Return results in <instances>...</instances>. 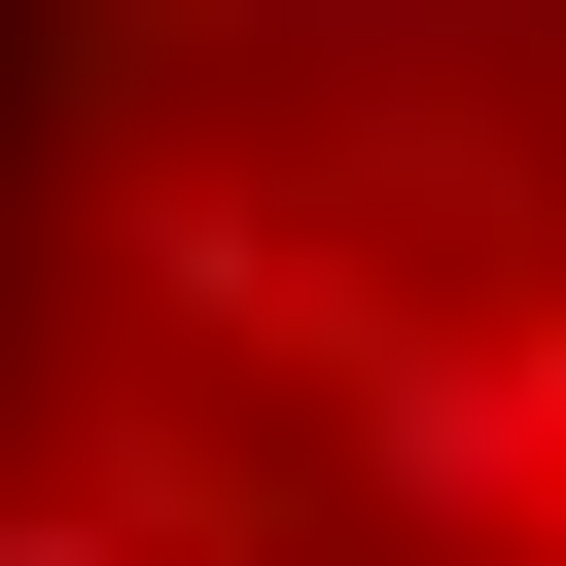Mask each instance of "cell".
Segmentation results:
<instances>
[{
  "label": "cell",
  "instance_id": "obj_3",
  "mask_svg": "<svg viewBox=\"0 0 566 566\" xmlns=\"http://www.w3.org/2000/svg\"><path fill=\"white\" fill-rule=\"evenodd\" d=\"M0 566H212V495H142V460H106V495H71V460H0Z\"/></svg>",
  "mask_w": 566,
  "mask_h": 566
},
{
  "label": "cell",
  "instance_id": "obj_2",
  "mask_svg": "<svg viewBox=\"0 0 566 566\" xmlns=\"http://www.w3.org/2000/svg\"><path fill=\"white\" fill-rule=\"evenodd\" d=\"M106 283H142L177 354H318V318H354V248H318V212H248V177H142V212H106Z\"/></svg>",
  "mask_w": 566,
  "mask_h": 566
},
{
  "label": "cell",
  "instance_id": "obj_4",
  "mask_svg": "<svg viewBox=\"0 0 566 566\" xmlns=\"http://www.w3.org/2000/svg\"><path fill=\"white\" fill-rule=\"evenodd\" d=\"M531 566H566V531H531Z\"/></svg>",
  "mask_w": 566,
  "mask_h": 566
},
{
  "label": "cell",
  "instance_id": "obj_1",
  "mask_svg": "<svg viewBox=\"0 0 566 566\" xmlns=\"http://www.w3.org/2000/svg\"><path fill=\"white\" fill-rule=\"evenodd\" d=\"M283 389H318V495H354L389 566H531V531H566V283H389V248H354V318H318Z\"/></svg>",
  "mask_w": 566,
  "mask_h": 566
}]
</instances>
